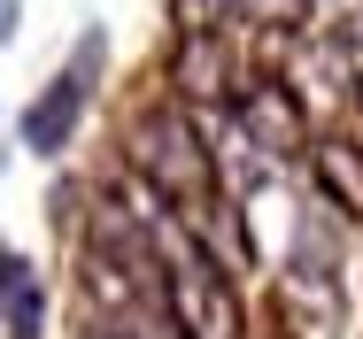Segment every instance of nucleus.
<instances>
[{
    "label": "nucleus",
    "mask_w": 363,
    "mask_h": 339,
    "mask_svg": "<svg viewBox=\"0 0 363 339\" xmlns=\"http://www.w3.org/2000/svg\"><path fill=\"white\" fill-rule=\"evenodd\" d=\"M39 285H47V277L31 270V255L0 239V332H8V316H16V309H23V301H31Z\"/></svg>",
    "instance_id": "6e6552de"
},
{
    "label": "nucleus",
    "mask_w": 363,
    "mask_h": 339,
    "mask_svg": "<svg viewBox=\"0 0 363 339\" xmlns=\"http://www.w3.org/2000/svg\"><path fill=\"white\" fill-rule=\"evenodd\" d=\"M178 224H186V239L201 247V263L224 277V285H247L255 277V231H247V216L240 201H201V208H178Z\"/></svg>",
    "instance_id": "39448f33"
},
{
    "label": "nucleus",
    "mask_w": 363,
    "mask_h": 339,
    "mask_svg": "<svg viewBox=\"0 0 363 339\" xmlns=\"http://www.w3.org/2000/svg\"><path fill=\"white\" fill-rule=\"evenodd\" d=\"M101 85H108V23H85L70 39V54L47 69V85L23 100L16 146L39 154V162H62L77 146V132H85V116H93V100H101Z\"/></svg>",
    "instance_id": "f03ea898"
},
{
    "label": "nucleus",
    "mask_w": 363,
    "mask_h": 339,
    "mask_svg": "<svg viewBox=\"0 0 363 339\" xmlns=\"http://www.w3.org/2000/svg\"><path fill=\"white\" fill-rule=\"evenodd\" d=\"M0 339H47V285H39V293L8 316V332H0Z\"/></svg>",
    "instance_id": "9d476101"
},
{
    "label": "nucleus",
    "mask_w": 363,
    "mask_h": 339,
    "mask_svg": "<svg viewBox=\"0 0 363 339\" xmlns=\"http://www.w3.org/2000/svg\"><path fill=\"white\" fill-rule=\"evenodd\" d=\"M348 85H356V116H363V77H348Z\"/></svg>",
    "instance_id": "f8f14e48"
},
{
    "label": "nucleus",
    "mask_w": 363,
    "mask_h": 339,
    "mask_svg": "<svg viewBox=\"0 0 363 339\" xmlns=\"http://www.w3.org/2000/svg\"><path fill=\"white\" fill-rule=\"evenodd\" d=\"M309 185H317V201L333 208V216L363 224V139L356 132H317V146H309Z\"/></svg>",
    "instance_id": "423d86ee"
},
{
    "label": "nucleus",
    "mask_w": 363,
    "mask_h": 339,
    "mask_svg": "<svg viewBox=\"0 0 363 339\" xmlns=\"http://www.w3.org/2000/svg\"><path fill=\"white\" fill-rule=\"evenodd\" d=\"M356 31H363V23H356Z\"/></svg>",
    "instance_id": "ddd939ff"
},
{
    "label": "nucleus",
    "mask_w": 363,
    "mask_h": 339,
    "mask_svg": "<svg viewBox=\"0 0 363 339\" xmlns=\"http://www.w3.org/2000/svg\"><path fill=\"white\" fill-rule=\"evenodd\" d=\"M247 77H255V69L240 62V31H178V39H170V62H162L170 100L194 108V116H201V108H232Z\"/></svg>",
    "instance_id": "20e7f679"
},
{
    "label": "nucleus",
    "mask_w": 363,
    "mask_h": 339,
    "mask_svg": "<svg viewBox=\"0 0 363 339\" xmlns=\"http://www.w3.org/2000/svg\"><path fill=\"white\" fill-rule=\"evenodd\" d=\"M16 31H23V0H0V47H16Z\"/></svg>",
    "instance_id": "9b49d317"
},
{
    "label": "nucleus",
    "mask_w": 363,
    "mask_h": 339,
    "mask_svg": "<svg viewBox=\"0 0 363 339\" xmlns=\"http://www.w3.org/2000/svg\"><path fill=\"white\" fill-rule=\"evenodd\" d=\"M124 178L140 185L147 201L162 208H201L224 193V170H217V146H209V124L194 108H178L170 93L140 100L124 116Z\"/></svg>",
    "instance_id": "f257e3e1"
},
{
    "label": "nucleus",
    "mask_w": 363,
    "mask_h": 339,
    "mask_svg": "<svg viewBox=\"0 0 363 339\" xmlns=\"http://www.w3.org/2000/svg\"><path fill=\"white\" fill-rule=\"evenodd\" d=\"M224 116L240 124V139H247L263 162H309V146H317V124H309L301 85H294V77H271V69H255Z\"/></svg>",
    "instance_id": "7ed1b4c3"
},
{
    "label": "nucleus",
    "mask_w": 363,
    "mask_h": 339,
    "mask_svg": "<svg viewBox=\"0 0 363 339\" xmlns=\"http://www.w3.org/2000/svg\"><path fill=\"white\" fill-rule=\"evenodd\" d=\"M232 31H271V39H301L317 23V0H224Z\"/></svg>",
    "instance_id": "0eeeda50"
},
{
    "label": "nucleus",
    "mask_w": 363,
    "mask_h": 339,
    "mask_svg": "<svg viewBox=\"0 0 363 339\" xmlns=\"http://www.w3.org/2000/svg\"><path fill=\"white\" fill-rule=\"evenodd\" d=\"M170 23L178 31H232L224 23V0H170Z\"/></svg>",
    "instance_id": "1a4fd4ad"
}]
</instances>
